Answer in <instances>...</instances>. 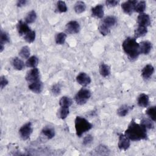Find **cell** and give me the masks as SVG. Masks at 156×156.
Instances as JSON below:
<instances>
[{"instance_id": "6da1fadb", "label": "cell", "mask_w": 156, "mask_h": 156, "mask_svg": "<svg viewBox=\"0 0 156 156\" xmlns=\"http://www.w3.org/2000/svg\"><path fill=\"white\" fill-rule=\"evenodd\" d=\"M147 129L141 124H137L132 119L125 130L124 135L132 141H140L147 138Z\"/></svg>"}, {"instance_id": "7a4b0ae2", "label": "cell", "mask_w": 156, "mask_h": 156, "mask_svg": "<svg viewBox=\"0 0 156 156\" xmlns=\"http://www.w3.org/2000/svg\"><path fill=\"white\" fill-rule=\"evenodd\" d=\"M122 46L125 53L131 60L136 59L140 54V45L135 38L132 37L126 38L122 44Z\"/></svg>"}, {"instance_id": "3957f363", "label": "cell", "mask_w": 156, "mask_h": 156, "mask_svg": "<svg viewBox=\"0 0 156 156\" xmlns=\"http://www.w3.org/2000/svg\"><path fill=\"white\" fill-rule=\"evenodd\" d=\"M74 123L76 135L79 137L93 127L92 124L81 116H76Z\"/></svg>"}, {"instance_id": "277c9868", "label": "cell", "mask_w": 156, "mask_h": 156, "mask_svg": "<svg viewBox=\"0 0 156 156\" xmlns=\"http://www.w3.org/2000/svg\"><path fill=\"white\" fill-rule=\"evenodd\" d=\"M91 91L87 88L80 89L76 94L74 99L79 105H83L91 97Z\"/></svg>"}, {"instance_id": "5b68a950", "label": "cell", "mask_w": 156, "mask_h": 156, "mask_svg": "<svg viewBox=\"0 0 156 156\" xmlns=\"http://www.w3.org/2000/svg\"><path fill=\"white\" fill-rule=\"evenodd\" d=\"M33 128L31 122H28L22 126L19 130V134L20 137L23 140H27L29 139L32 133Z\"/></svg>"}, {"instance_id": "8992f818", "label": "cell", "mask_w": 156, "mask_h": 156, "mask_svg": "<svg viewBox=\"0 0 156 156\" xmlns=\"http://www.w3.org/2000/svg\"><path fill=\"white\" fill-rule=\"evenodd\" d=\"M80 29V25L76 21H70L66 24L65 26L66 32L71 34H77L79 32Z\"/></svg>"}, {"instance_id": "52a82bcc", "label": "cell", "mask_w": 156, "mask_h": 156, "mask_svg": "<svg viewBox=\"0 0 156 156\" xmlns=\"http://www.w3.org/2000/svg\"><path fill=\"white\" fill-rule=\"evenodd\" d=\"M26 80L31 83L40 79V72L37 68H34L29 71L26 76Z\"/></svg>"}, {"instance_id": "ba28073f", "label": "cell", "mask_w": 156, "mask_h": 156, "mask_svg": "<svg viewBox=\"0 0 156 156\" xmlns=\"http://www.w3.org/2000/svg\"><path fill=\"white\" fill-rule=\"evenodd\" d=\"M137 1H127L121 4V8L123 12L128 15H131L134 11V7L136 4Z\"/></svg>"}, {"instance_id": "9c48e42d", "label": "cell", "mask_w": 156, "mask_h": 156, "mask_svg": "<svg viewBox=\"0 0 156 156\" xmlns=\"http://www.w3.org/2000/svg\"><path fill=\"white\" fill-rule=\"evenodd\" d=\"M130 140L124 135L120 134L118 144V148L121 151H126L130 145Z\"/></svg>"}, {"instance_id": "30bf717a", "label": "cell", "mask_w": 156, "mask_h": 156, "mask_svg": "<svg viewBox=\"0 0 156 156\" xmlns=\"http://www.w3.org/2000/svg\"><path fill=\"white\" fill-rule=\"evenodd\" d=\"M76 81L79 84L85 87L90 83L91 78L85 73L82 72L76 76Z\"/></svg>"}, {"instance_id": "8fae6325", "label": "cell", "mask_w": 156, "mask_h": 156, "mask_svg": "<svg viewBox=\"0 0 156 156\" xmlns=\"http://www.w3.org/2000/svg\"><path fill=\"white\" fill-rule=\"evenodd\" d=\"M137 23L138 26L147 27L151 24V19L148 14L141 13L137 17Z\"/></svg>"}, {"instance_id": "7c38bea8", "label": "cell", "mask_w": 156, "mask_h": 156, "mask_svg": "<svg viewBox=\"0 0 156 156\" xmlns=\"http://www.w3.org/2000/svg\"><path fill=\"white\" fill-rule=\"evenodd\" d=\"M17 30L20 35H25L31 30L26 22L20 20L17 24Z\"/></svg>"}, {"instance_id": "4fadbf2b", "label": "cell", "mask_w": 156, "mask_h": 156, "mask_svg": "<svg viewBox=\"0 0 156 156\" xmlns=\"http://www.w3.org/2000/svg\"><path fill=\"white\" fill-rule=\"evenodd\" d=\"M154 72V68L151 64H147L144 66L141 71V76L144 79H149Z\"/></svg>"}, {"instance_id": "5bb4252c", "label": "cell", "mask_w": 156, "mask_h": 156, "mask_svg": "<svg viewBox=\"0 0 156 156\" xmlns=\"http://www.w3.org/2000/svg\"><path fill=\"white\" fill-rule=\"evenodd\" d=\"M29 89L35 93H40L43 89V83L39 79L38 80L31 82L29 85Z\"/></svg>"}, {"instance_id": "9a60e30c", "label": "cell", "mask_w": 156, "mask_h": 156, "mask_svg": "<svg viewBox=\"0 0 156 156\" xmlns=\"http://www.w3.org/2000/svg\"><path fill=\"white\" fill-rule=\"evenodd\" d=\"M91 14L92 16L98 18H102L104 15V7L101 4L96 5L95 7L91 9Z\"/></svg>"}, {"instance_id": "2e32d148", "label": "cell", "mask_w": 156, "mask_h": 156, "mask_svg": "<svg viewBox=\"0 0 156 156\" xmlns=\"http://www.w3.org/2000/svg\"><path fill=\"white\" fill-rule=\"evenodd\" d=\"M140 54H148L152 49V43L149 41H143L140 44Z\"/></svg>"}, {"instance_id": "e0dca14e", "label": "cell", "mask_w": 156, "mask_h": 156, "mask_svg": "<svg viewBox=\"0 0 156 156\" xmlns=\"http://www.w3.org/2000/svg\"><path fill=\"white\" fill-rule=\"evenodd\" d=\"M138 104L140 107H146L149 105V96L145 93H141L138 98Z\"/></svg>"}, {"instance_id": "ac0fdd59", "label": "cell", "mask_w": 156, "mask_h": 156, "mask_svg": "<svg viewBox=\"0 0 156 156\" xmlns=\"http://www.w3.org/2000/svg\"><path fill=\"white\" fill-rule=\"evenodd\" d=\"M101 23L110 29L116 23V18L113 16H107L104 18Z\"/></svg>"}, {"instance_id": "d6986e66", "label": "cell", "mask_w": 156, "mask_h": 156, "mask_svg": "<svg viewBox=\"0 0 156 156\" xmlns=\"http://www.w3.org/2000/svg\"><path fill=\"white\" fill-rule=\"evenodd\" d=\"M99 72L102 77H106L110 74V66L107 64L102 63L99 66Z\"/></svg>"}, {"instance_id": "ffe728a7", "label": "cell", "mask_w": 156, "mask_h": 156, "mask_svg": "<svg viewBox=\"0 0 156 156\" xmlns=\"http://www.w3.org/2000/svg\"><path fill=\"white\" fill-rule=\"evenodd\" d=\"M74 9L76 13H77V14L82 13L86 9V4L83 1H77L76 2V4H74Z\"/></svg>"}, {"instance_id": "44dd1931", "label": "cell", "mask_w": 156, "mask_h": 156, "mask_svg": "<svg viewBox=\"0 0 156 156\" xmlns=\"http://www.w3.org/2000/svg\"><path fill=\"white\" fill-rule=\"evenodd\" d=\"M38 64V58L35 56H31L29 58H27L26 62V66L29 68H37V66Z\"/></svg>"}, {"instance_id": "7402d4cb", "label": "cell", "mask_w": 156, "mask_h": 156, "mask_svg": "<svg viewBox=\"0 0 156 156\" xmlns=\"http://www.w3.org/2000/svg\"><path fill=\"white\" fill-rule=\"evenodd\" d=\"M41 133L48 139H51L55 136V130L51 127H44L41 130Z\"/></svg>"}, {"instance_id": "603a6c76", "label": "cell", "mask_w": 156, "mask_h": 156, "mask_svg": "<svg viewBox=\"0 0 156 156\" xmlns=\"http://www.w3.org/2000/svg\"><path fill=\"white\" fill-rule=\"evenodd\" d=\"M147 27L141 26H138V27L136 28L134 31L135 37L138 38V37H143L147 34Z\"/></svg>"}, {"instance_id": "cb8c5ba5", "label": "cell", "mask_w": 156, "mask_h": 156, "mask_svg": "<svg viewBox=\"0 0 156 156\" xmlns=\"http://www.w3.org/2000/svg\"><path fill=\"white\" fill-rule=\"evenodd\" d=\"M12 65L13 68L17 70H21L24 66V63L18 57H15L12 60Z\"/></svg>"}, {"instance_id": "d4e9b609", "label": "cell", "mask_w": 156, "mask_h": 156, "mask_svg": "<svg viewBox=\"0 0 156 156\" xmlns=\"http://www.w3.org/2000/svg\"><path fill=\"white\" fill-rule=\"evenodd\" d=\"M37 18V14L34 10H31L27 13L25 17V22L27 24H31L34 23Z\"/></svg>"}, {"instance_id": "484cf974", "label": "cell", "mask_w": 156, "mask_h": 156, "mask_svg": "<svg viewBox=\"0 0 156 156\" xmlns=\"http://www.w3.org/2000/svg\"><path fill=\"white\" fill-rule=\"evenodd\" d=\"M146 2L144 1H137L136 4L134 7V11L140 13H143V12L146 9Z\"/></svg>"}, {"instance_id": "4316f807", "label": "cell", "mask_w": 156, "mask_h": 156, "mask_svg": "<svg viewBox=\"0 0 156 156\" xmlns=\"http://www.w3.org/2000/svg\"><path fill=\"white\" fill-rule=\"evenodd\" d=\"M30 54V49L28 46H23L20 51L19 52V55L20 56L23 58H25V59H27L29 58V55Z\"/></svg>"}, {"instance_id": "83f0119b", "label": "cell", "mask_w": 156, "mask_h": 156, "mask_svg": "<svg viewBox=\"0 0 156 156\" xmlns=\"http://www.w3.org/2000/svg\"><path fill=\"white\" fill-rule=\"evenodd\" d=\"M73 104L72 100L67 97V96H63L59 101V104L60 107H69Z\"/></svg>"}, {"instance_id": "f1b7e54d", "label": "cell", "mask_w": 156, "mask_h": 156, "mask_svg": "<svg viewBox=\"0 0 156 156\" xmlns=\"http://www.w3.org/2000/svg\"><path fill=\"white\" fill-rule=\"evenodd\" d=\"M130 107L127 105H123L121 106L117 110V113L119 116L123 117L127 115L130 110Z\"/></svg>"}, {"instance_id": "f546056e", "label": "cell", "mask_w": 156, "mask_h": 156, "mask_svg": "<svg viewBox=\"0 0 156 156\" xmlns=\"http://www.w3.org/2000/svg\"><path fill=\"white\" fill-rule=\"evenodd\" d=\"M66 38V34L63 32H60L55 35V40L57 44H63L65 43Z\"/></svg>"}, {"instance_id": "4dcf8cb0", "label": "cell", "mask_w": 156, "mask_h": 156, "mask_svg": "<svg viewBox=\"0 0 156 156\" xmlns=\"http://www.w3.org/2000/svg\"><path fill=\"white\" fill-rule=\"evenodd\" d=\"M147 115L151 118V119L153 121H155L156 120V107L155 106L147 108L146 112Z\"/></svg>"}, {"instance_id": "1f68e13d", "label": "cell", "mask_w": 156, "mask_h": 156, "mask_svg": "<svg viewBox=\"0 0 156 156\" xmlns=\"http://www.w3.org/2000/svg\"><path fill=\"white\" fill-rule=\"evenodd\" d=\"M35 32L34 30H30L26 35L24 36V40L29 43H31L34 41L35 39Z\"/></svg>"}, {"instance_id": "d6a6232c", "label": "cell", "mask_w": 156, "mask_h": 156, "mask_svg": "<svg viewBox=\"0 0 156 156\" xmlns=\"http://www.w3.org/2000/svg\"><path fill=\"white\" fill-rule=\"evenodd\" d=\"M10 41V37L9 34L4 31L1 30L0 38V45H4Z\"/></svg>"}, {"instance_id": "836d02e7", "label": "cell", "mask_w": 156, "mask_h": 156, "mask_svg": "<svg viewBox=\"0 0 156 156\" xmlns=\"http://www.w3.org/2000/svg\"><path fill=\"white\" fill-rule=\"evenodd\" d=\"M57 10L60 13L66 12L68 10L66 3L63 1H58L57 2Z\"/></svg>"}, {"instance_id": "e575fe53", "label": "cell", "mask_w": 156, "mask_h": 156, "mask_svg": "<svg viewBox=\"0 0 156 156\" xmlns=\"http://www.w3.org/2000/svg\"><path fill=\"white\" fill-rule=\"evenodd\" d=\"M140 124L143 126L146 129H152L154 128V124H153V122L151 120V119H146V118H143L141 121V122Z\"/></svg>"}, {"instance_id": "d590c367", "label": "cell", "mask_w": 156, "mask_h": 156, "mask_svg": "<svg viewBox=\"0 0 156 156\" xmlns=\"http://www.w3.org/2000/svg\"><path fill=\"white\" fill-rule=\"evenodd\" d=\"M69 113V107H61L60 109L59 110V117L61 119H64L67 117Z\"/></svg>"}, {"instance_id": "8d00e7d4", "label": "cell", "mask_w": 156, "mask_h": 156, "mask_svg": "<svg viewBox=\"0 0 156 156\" xmlns=\"http://www.w3.org/2000/svg\"><path fill=\"white\" fill-rule=\"evenodd\" d=\"M99 32L104 36L108 35L110 32V29L104 25L103 24L101 23L99 26Z\"/></svg>"}, {"instance_id": "74e56055", "label": "cell", "mask_w": 156, "mask_h": 156, "mask_svg": "<svg viewBox=\"0 0 156 156\" xmlns=\"http://www.w3.org/2000/svg\"><path fill=\"white\" fill-rule=\"evenodd\" d=\"M51 92L54 96H58L61 93V87L58 83H55L51 87Z\"/></svg>"}, {"instance_id": "f35d334b", "label": "cell", "mask_w": 156, "mask_h": 156, "mask_svg": "<svg viewBox=\"0 0 156 156\" xmlns=\"http://www.w3.org/2000/svg\"><path fill=\"white\" fill-rule=\"evenodd\" d=\"M95 151L97 152V154H99L100 153L101 155H105V153L104 152H106L107 153V152L108 151V148L104 146V145H99V146H98L96 149H95ZM108 154V153H107Z\"/></svg>"}, {"instance_id": "ab89813d", "label": "cell", "mask_w": 156, "mask_h": 156, "mask_svg": "<svg viewBox=\"0 0 156 156\" xmlns=\"http://www.w3.org/2000/svg\"><path fill=\"white\" fill-rule=\"evenodd\" d=\"M93 141V136L91 135H87V136H85L84 137L82 143L84 146H87V145H89L90 144H91Z\"/></svg>"}, {"instance_id": "60d3db41", "label": "cell", "mask_w": 156, "mask_h": 156, "mask_svg": "<svg viewBox=\"0 0 156 156\" xmlns=\"http://www.w3.org/2000/svg\"><path fill=\"white\" fill-rule=\"evenodd\" d=\"M8 83H9V81L5 76H1V78H0V86H1V89H3L4 87H5L6 85L8 84Z\"/></svg>"}, {"instance_id": "b9f144b4", "label": "cell", "mask_w": 156, "mask_h": 156, "mask_svg": "<svg viewBox=\"0 0 156 156\" xmlns=\"http://www.w3.org/2000/svg\"><path fill=\"white\" fill-rule=\"evenodd\" d=\"M105 4L108 7H115L119 4V1L107 0L105 1Z\"/></svg>"}, {"instance_id": "7bdbcfd3", "label": "cell", "mask_w": 156, "mask_h": 156, "mask_svg": "<svg viewBox=\"0 0 156 156\" xmlns=\"http://www.w3.org/2000/svg\"><path fill=\"white\" fill-rule=\"evenodd\" d=\"M27 1L26 0H19L16 2V5L18 7H22L26 4Z\"/></svg>"}]
</instances>
